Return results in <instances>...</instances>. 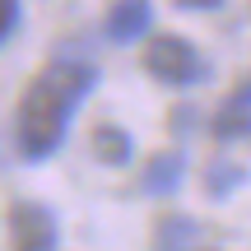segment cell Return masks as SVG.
Listing matches in <instances>:
<instances>
[{
    "label": "cell",
    "instance_id": "obj_11",
    "mask_svg": "<svg viewBox=\"0 0 251 251\" xmlns=\"http://www.w3.org/2000/svg\"><path fill=\"white\" fill-rule=\"evenodd\" d=\"M177 5H181V9H219L224 0H177Z\"/></svg>",
    "mask_w": 251,
    "mask_h": 251
},
{
    "label": "cell",
    "instance_id": "obj_2",
    "mask_svg": "<svg viewBox=\"0 0 251 251\" xmlns=\"http://www.w3.org/2000/svg\"><path fill=\"white\" fill-rule=\"evenodd\" d=\"M144 70H149L158 84H168V89H191V84L205 75V61H200V51L186 42V37L158 33L149 47H144Z\"/></svg>",
    "mask_w": 251,
    "mask_h": 251
},
{
    "label": "cell",
    "instance_id": "obj_10",
    "mask_svg": "<svg viewBox=\"0 0 251 251\" xmlns=\"http://www.w3.org/2000/svg\"><path fill=\"white\" fill-rule=\"evenodd\" d=\"M14 24H19V0H0V42L14 33Z\"/></svg>",
    "mask_w": 251,
    "mask_h": 251
},
{
    "label": "cell",
    "instance_id": "obj_8",
    "mask_svg": "<svg viewBox=\"0 0 251 251\" xmlns=\"http://www.w3.org/2000/svg\"><path fill=\"white\" fill-rule=\"evenodd\" d=\"M153 247H196V219L163 214L158 224H153Z\"/></svg>",
    "mask_w": 251,
    "mask_h": 251
},
{
    "label": "cell",
    "instance_id": "obj_4",
    "mask_svg": "<svg viewBox=\"0 0 251 251\" xmlns=\"http://www.w3.org/2000/svg\"><path fill=\"white\" fill-rule=\"evenodd\" d=\"M209 130H214V140H242V135H251V75L233 89V98L214 112Z\"/></svg>",
    "mask_w": 251,
    "mask_h": 251
},
{
    "label": "cell",
    "instance_id": "obj_3",
    "mask_svg": "<svg viewBox=\"0 0 251 251\" xmlns=\"http://www.w3.org/2000/svg\"><path fill=\"white\" fill-rule=\"evenodd\" d=\"M9 242L24 251H51L61 237H56V219L47 205H33V200H19L9 209Z\"/></svg>",
    "mask_w": 251,
    "mask_h": 251
},
{
    "label": "cell",
    "instance_id": "obj_6",
    "mask_svg": "<svg viewBox=\"0 0 251 251\" xmlns=\"http://www.w3.org/2000/svg\"><path fill=\"white\" fill-rule=\"evenodd\" d=\"M181 172H186V158L181 153H153L149 163H144V177H140V191H149V196H172V191L181 186Z\"/></svg>",
    "mask_w": 251,
    "mask_h": 251
},
{
    "label": "cell",
    "instance_id": "obj_5",
    "mask_svg": "<svg viewBox=\"0 0 251 251\" xmlns=\"http://www.w3.org/2000/svg\"><path fill=\"white\" fill-rule=\"evenodd\" d=\"M149 19H153L149 0H117L107 9V19H102V28H107L112 42H135V37L149 33Z\"/></svg>",
    "mask_w": 251,
    "mask_h": 251
},
{
    "label": "cell",
    "instance_id": "obj_1",
    "mask_svg": "<svg viewBox=\"0 0 251 251\" xmlns=\"http://www.w3.org/2000/svg\"><path fill=\"white\" fill-rule=\"evenodd\" d=\"M93 65L84 61H47L33 75V84L19 98V149L24 158H51L65 140V126H70L75 107L89 98L93 89Z\"/></svg>",
    "mask_w": 251,
    "mask_h": 251
},
{
    "label": "cell",
    "instance_id": "obj_9",
    "mask_svg": "<svg viewBox=\"0 0 251 251\" xmlns=\"http://www.w3.org/2000/svg\"><path fill=\"white\" fill-rule=\"evenodd\" d=\"M242 181H247V168H237V163H228V158H219V163H209V168H205V191L214 200L233 196Z\"/></svg>",
    "mask_w": 251,
    "mask_h": 251
},
{
    "label": "cell",
    "instance_id": "obj_7",
    "mask_svg": "<svg viewBox=\"0 0 251 251\" xmlns=\"http://www.w3.org/2000/svg\"><path fill=\"white\" fill-rule=\"evenodd\" d=\"M89 144H93V153H98V163H112V168L130 163V135H126L121 126H112V121H98V126H93Z\"/></svg>",
    "mask_w": 251,
    "mask_h": 251
}]
</instances>
